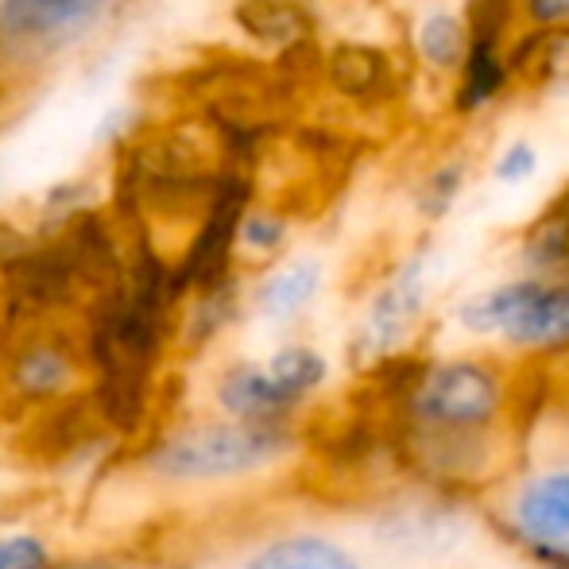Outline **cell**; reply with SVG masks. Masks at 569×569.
<instances>
[{
	"label": "cell",
	"mask_w": 569,
	"mask_h": 569,
	"mask_svg": "<svg viewBox=\"0 0 569 569\" xmlns=\"http://www.w3.org/2000/svg\"><path fill=\"white\" fill-rule=\"evenodd\" d=\"M539 171H542V148L535 140H527V136H516V140L503 143L492 156V167H488L496 187H527Z\"/></svg>",
	"instance_id": "cell-19"
},
{
	"label": "cell",
	"mask_w": 569,
	"mask_h": 569,
	"mask_svg": "<svg viewBox=\"0 0 569 569\" xmlns=\"http://www.w3.org/2000/svg\"><path fill=\"white\" fill-rule=\"evenodd\" d=\"M244 569H360L357 558L322 535H291L263 547Z\"/></svg>",
	"instance_id": "cell-13"
},
{
	"label": "cell",
	"mask_w": 569,
	"mask_h": 569,
	"mask_svg": "<svg viewBox=\"0 0 569 569\" xmlns=\"http://www.w3.org/2000/svg\"><path fill=\"white\" fill-rule=\"evenodd\" d=\"M0 569H51V558L31 535H8L0 539Z\"/></svg>",
	"instance_id": "cell-21"
},
{
	"label": "cell",
	"mask_w": 569,
	"mask_h": 569,
	"mask_svg": "<svg viewBox=\"0 0 569 569\" xmlns=\"http://www.w3.org/2000/svg\"><path fill=\"white\" fill-rule=\"evenodd\" d=\"M503 407V380L492 365L450 357L419 365L407 383V422L422 442V457L438 472L480 450ZM477 457V453H472Z\"/></svg>",
	"instance_id": "cell-1"
},
{
	"label": "cell",
	"mask_w": 569,
	"mask_h": 569,
	"mask_svg": "<svg viewBox=\"0 0 569 569\" xmlns=\"http://www.w3.org/2000/svg\"><path fill=\"white\" fill-rule=\"evenodd\" d=\"M326 268L315 256H295L268 271L252 291V310L263 322H291L322 291Z\"/></svg>",
	"instance_id": "cell-8"
},
{
	"label": "cell",
	"mask_w": 569,
	"mask_h": 569,
	"mask_svg": "<svg viewBox=\"0 0 569 569\" xmlns=\"http://www.w3.org/2000/svg\"><path fill=\"white\" fill-rule=\"evenodd\" d=\"M516 74V47L508 39H469V54L453 78V113L477 117L492 109Z\"/></svg>",
	"instance_id": "cell-7"
},
{
	"label": "cell",
	"mask_w": 569,
	"mask_h": 569,
	"mask_svg": "<svg viewBox=\"0 0 569 569\" xmlns=\"http://www.w3.org/2000/svg\"><path fill=\"white\" fill-rule=\"evenodd\" d=\"M519 16L539 36L569 31V0H519Z\"/></svg>",
	"instance_id": "cell-20"
},
{
	"label": "cell",
	"mask_w": 569,
	"mask_h": 569,
	"mask_svg": "<svg viewBox=\"0 0 569 569\" xmlns=\"http://www.w3.org/2000/svg\"><path fill=\"white\" fill-rule=\"evenodd\" d=\"M465 187H469V163L465 159H442L427 171V179L415 190V213L422 221H442L453 213V206L461 202Z\"/></svg>",
	"instance_id": "cell-14"
},
{
	"label": "cell",
	"mask_w": 569,
	"mask_h": 569,
	"mask_svg": "<svg viewBox=\"0 0 569 569\" xmlns=\"http://www.w3.org/2000/svg\"><path fill=\"white\" fill-rule=\"evenodd\" d=\"M120 0H0V59L39 62L90 36Z\"/></svg>",
	"instance_id": "cell-4"
},
{
	"label": "cell",
	"mask_w": 569,
	"mask_h": 569,
	"mask_svg": "<svg viewBox=\"0 0 569 569\" xmlns=\"http://www.w3.org/2000/svg\"><path fill=\"white\" fill-rule=\"evenodd\" d=\"M469 16H465V8L450 4H435L419 12L411 28V47L419 67L442 78H457L465 54H469Z\"/></svg>",
	"instance_id": "cell-10"
},
{
	"label": "cell",
	"mask_w": 569,
	"mask_h": 569,
	"mask_svg": "<svg viewBox=\"0 0 569 569\" xmlns=\"http://www.w3.org/2000/svg\"><path fill=\"white\" fill-rule=\"evenodd\" d=\"M519 260L531 276H569V194L550 202L527 226Z\"/></svg>",
	"instance_id": "cell-12"
},
{
	"label": "cell",
	"mask_w": 569,
	"mask_h": 569,
	"mask_svg": "<svg viewBox=\"0 0 569 569\" xmlns=\"http://www.w3.org/2000/svg\"><path fill=\"white\" fill-rule=\"evenodd\" d=\"M508 523L516 539L531 547L542 562L569 566V465L519 485Z\"/></svg>",
	"instance_id": "cell-6"
},
{
	"label": "cell",
	"mask_w": 569,
	"mask_h": 569,
	"mask_svg": "<svg viewBox=\"0 0 569 569\" xmlns=\"http://www.w3.org/2000/svg\"><path fill=\"white\" fill-rule=\"evenodd\" d=\"M430 276H435V252L419 248V252H411L383 279L380 291L368 302L365 322H360V338H357L360 357L388 360L396 349H403L430 302Z\"/></svg>",
	"instance_id": "cell-5"
},
{
	"label": "cell",
	"mask_w": 569,
	"mask_h": 569,
	"mask_svg": "<svg viewBox=\"0 0 569 569\" xmlns=\"http://www.w3.org/2000/svg\"><path fill=\"white\" fill-rule=\"evenodd\" d=\"M457 326L472 338H496L511 349H566L569 276H519L477 291L457 307Z\"/></svg>",
	"instance_id": "cell-2"
},
{
	"label": "cell",
	"mask_w": 569,
	"mask_h": 569,
	"mask_svg": "<svg viewBox=\"0 0 569 569\" xmlns=\"http://www.w3.org/2000/svg\"><path fill=\"white\" fill-rule=\"evenodd\" d=\"M8 372H12V383L20 396L51 399L78 383V360L62 341L39 338V341H28L20 352H16Z\"/></svg>",
	"instance_id": "cell-11"
},
{
	"label": "cell",
	"mask_w": 569,
	"mask_h": 569,
	"mask_svg": "<svg viewBox=\"0 0 569 569\" xmlns=\"http://www.w3.org/2000/svg\"><path fill=\"white\" fill-rule=\"evenodd\" d=\"M218 403L232 419L248 422H283L299 399L268 372V365H232L218 383Z\"/></svg>",
	"instance_id": "cell-9"
},
{
	"label": "cell",
	"mask_w": 569,
	"mask_h": 569,
	"mask_svg": "<svg viewBox=\"0 0 569 569\" xmlns=\"http://www.w3.org/2000/svg\"><path fill=\"white\" fill-rule=\"evenodd\" d=\"M268 372L302 403L310 391H318L326 383L330 365H326L322 352L310 349V345H287V349H279L276 357L268 360Z\"/></svg>",
	"instance_id": "cell-15"
},
{
	"label": "cell",
	"mask_w": 569,
	"mask_h": 569,
	"mask_svg": "<svg viewBox=\"0 0 569 569\" xmlns=\"http://www.w3.org/2000/svg\"><path fill=\"white\" fill-rule=\"evenodd\" d=\"M291 237V221L279 210H263V206H248L244 221L237 232V248H244L248 256H276Z\"/></svg>",
	"instance_id": "cell-18"
},
{
	"label": "cell",
	"mask_w": 569,
	"mask_h": 569,
	"mask_svg": "<svg viewBox=\"0 0 569 569\" xmlns=\"http://www.w3.org/2000/svg\"><path fill=\"white\" fill-rule=\"evenodd\" d=\"M291 450L283 422H206L171 435L148 453V469L167 480H226L279 461Z\"/></svg>",
	"instance_id": "cell-3"
},
{
	"label": "cell",
	"mask_w": 569,
	"mask_h": 569,
	"mask_svg": "<svg viewBox=\"0 0 569 569\" xmlns=\"http://www.w3.org/2000/svg\"><path fill=\"white\" fill-rule=\"evenodd\" d=\"M240 23L252 36L271 39V43H295L307 31V16L299 12V4L291 0H248L240 8Z\"/></svg>",
	"instance_id": "cell-16"
},
{
	"label": "cell",
	"mask_w": 569,
	"mask_h": 569,
	"mask_svg": "<svg viewBox=\"0 0 569 569\" xmlns=\"http://www.w3.org/2000/svg\"><path fill=\"white\" fill-rule=\"evenodd\" d=\"M330 74L338 82L341 93H352V98H380L383 78H388V67L376 51H365V47H345V51L333 54Z\"/></svg>",
	"instance_id": "cell-17"
}]
</instances>
